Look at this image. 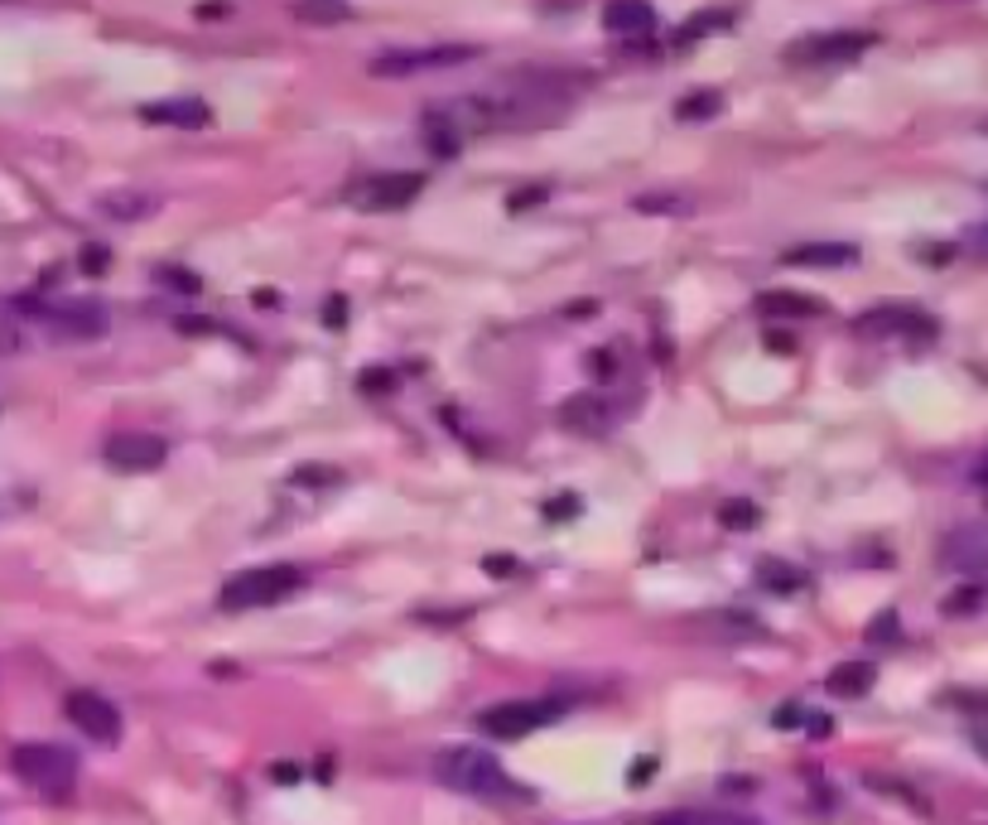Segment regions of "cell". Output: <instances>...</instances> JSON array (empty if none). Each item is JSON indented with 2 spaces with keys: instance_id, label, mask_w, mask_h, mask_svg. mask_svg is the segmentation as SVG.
Instances as JSON below:
<instances>
[{
  "instance_id": "6da1fadb",
  "label": "cell",
  "mask_w": 988,
  "mask_h": 825,
  "mask_svg": "<svg viewBox=\"0 0 988 825\" xmlns=\"http://www.w3.org/2000/svg\"><path fill=\"white\" fill-rule=\"evenodd\" d=\"M434 777L444 787L464 791V797H478V801H526L531 797L521 783H511V773L497 758L482 749H444L434 758Z\"/></svg>"
},
{
  "instance_id": "7a4b0ae2",
  "label": "cell",
  "mask_w": 988,
  "mask_h": 825,
  "mask_svg": "<svg viewBox=\"0 0 988 825\" xmlns=\"http://www.w3.org/2000/svg\"><path fill=\"white\" fill-rule=\"evenodd\" d=\"M305 584V570L295 565H256V570L232 575L227 584L218 589V608L227 613H246V608H271L280 599H289Z\"/></svg>"
},
{
  "instance_id": "3957f363",
  "label": "cell",
  "mask_w": 988,
  "mask_h": 825,
  "mask_svg": "<svg viewBox=\"0 0 988 825\" xmlns=\"http://www.w3.org/2000/svg\"><path fill=\"white\" fill-rule=\"evenodd\" d=\"M10 767H15V777L25 787H35V791H44V797H53V801H63L73 791V783H77L73 753L53 749V743H20L15 758H10Z\"/></svg>"
},
{
  "instance_id": "277c9868",
  "label": "cell",
  "mask_w": 988,
  "mask_h": 825,
  "mask_svg": "<svg viewBox=\"0 0 988 825\" xmlns=\"http://www.w3.org/2000/svg\"><path fill=\"white\" fill-rule=\"evenodd\" d=\"M565 715V700H507V705H492L478 715V729L492 734V739H526V734L545 729Z\"/></svg>"
},
{
  "instance_id": "5b68a950",
  "label": "cell",
  "mask_w": 988,
  "mask_h": 825,
  "mask_svg": "<svg viewBox=\"0 0 988 825\" xmlns=\"http://www.w3.org/2000/svg\"><path fill=\"white\" fill-rule=\"evenodd\" d=\"M478 59V49L468 44H440V49H391L372 59V77H415L430 69H454V63Z\"/></svg>"
},
{
  "instance_id": "8992f818",
  "label": "cell",
  "mask_w": 988,
  "mask_h": 825,
  "mask_svg": "<svg viewBox=\"0 0 988 825\" xmlns=\"http://www.w3.org/2000/svg\"><path fill=\"white\" fill-rule=\"evenodd\" d=\"M63 715L73 719V729H83L87 739H97V743L121 739V710L111 705L107 695H97V690H73V695L63 700Z\"/></svg>"
},
{
  "instance_id": "52a82bcc",
  "label": "cell",
  "mask_w": 988,
  "mask_h": 825,
  "mask_svg": "<svg viewBox=\"0 0 988 825\" xmlns=\"http://www.w3.org/2000/svg\"><path fill=\"white\" fill-rule=\"evenodd\" d=\"M859 333H878V338H912V343H926L936 338V319L921 315L912 305H882V309H868L859 319Z\"/></svg>"
},
{
  "instance_id": "ba28073f",
  "label": "cell",
  "mask_w": 988,
  "mask_h": 825,
  "mask_svg": "<svg viewBox=\"0 0 988 825\" xmlns=\"http://www.w3.org/2000/svg\"><path fill=\"white\" fill-rule=\"evenodd\" d=\"M107 464L121 468V473H145V468H160L164 454H170V444L160 440V434H140V430H121L111 434L102 444Z\"/></svg>"
},
{
  "instance_id": "9c48e42d",
  "label": "cell",
  "mask_w": 988,
  "mask_h": 825,
  "mask_svg": "<svg viewBox=\"0 0 988 825\" xmlns=\"http://www.w3.org/2000/svg\"><path fill=\"white\" fill-rule=\"evenodd\" d=\"M873 44H878V39L863 35V29H839V35H811V39L791 44L786 59H791V63H844V59L868 53Z\"/></svg>"
},
{
  "instance_id": "30bf717a",
  "label": "cell",
  "mask_w": 988,
  "mask_h": 825,
  "mask_svg": "<svg viewBox=\"0 0 988 825\" xmlns=\"http://www.w3.org/2000/svg\"><path fill=\"white\" fill-rule=\"evenodd\" d=\"M420 188L424 180L420 174H376L372 184H362L357 188V204L367 208V213H396V208H410L415 198H420Z\"/></svg>"
},
{
  "instance_id": "8fae6325",
  "label": "cell",
  "mask_w": 988,
  "mask_h": 825,
  "mask_svg": "<svg viewBox=\"0 0 988 825\" xmlns=\"http://www.w3.org/2000/svg\"><path fill=\"white\" fill-rule=\"evenodd\" d=\"M940 561L950 570L970 575V579H984L988 575V527H960L950 531V541L940 545Z\"/></svg>"
},
{
  "instance_id": "7c38bea8",
  "label": "cell",
  "mask_w": 988,
  "mask_h": 825,
  "mask_svg": "<svg viewBox=\"0 0 988 825\" xmlns=\"http://www.w3.org/2000/svg\"><path fill=\"white\" fill-rule=\"evenodd\" d=\"M44 319H49V329L59 338H97V333H107V309L92 305V299L53 305V309H44Z\"/></svg>"
},
{
  "instance_id": "4fadbf2b",
  "label": "cell",
  "mask_w": 988,
  "mask_h": 825,
  "mask_svg": "<svg viewBox=\"0 0 988 825\" xmlns=\"http://www.w3.org/2000/svg\"><path fill=\"white\" fill-rule=\"evenodd\" d=\"M145 121H155V126H178V131H203L208 126V102H198V97H170V102H150L140 107Z\"/></svg>"
},
{
  "instance_id": "5bb4252c",
  "label": "cell",
  "mask_w": 988,
  "mask_h": 825,
  "mask_svg": "<svg viewBox=\"0 0 988 825\" xmlns=\"http://www.w3.org/2000/svg\"><path fill=\"white\" fill-rule=\"evenodd\" d=\"M781 261L786 266H815V271H839V266L859 261V247H849V242H805V247L781 251Z\"/></svg>"
},
{
  "instance_id": "9a60e30c",
  "label": "cell",
  "mask_w": 988,
  "mask_h": 825,
  "mask_svg": "<svg viewBox=\"0 0 988 825\" xmlns=\"http://www.w3.org/2000/svg\"><path fill=\"white\" fill-rule=\"evenodd\" d=\"M656 25V10L646 5V0H608L603 5V29H613V35H646V29Z\"/></svg>"
},
{
  "instance_id": "2e32d148",
  "label": "cell",
  "mask_w": 988,
  "mask_h": 825,
  "mask_svg": "<svg viewBox=\"0 0 988 825\" xmlns=\"http://www.w3.org/2000/svg\"><path fill=\"white\" fill-rule=\"evenodd\" d=\"M873 681H878V666L873 662H839L825 686H829V695H839V700H859L873 690Z\"/></svg>"
},
{
  "instance_id": "e0dca14e",
  "label": "cell",
  "mask_w": 988,
  "mask_h": 825,
  "mask_svg": "<svg viewBox=\"0 0 988 825\" xmlns=\"http://www.w3.org/2000/svg\"><path fill=\"white\" fill-rule=\"evenodd\" d=\"M757 309L762 315H781V319H811V315H825L815 295H795V290H767L757 295Z\"/></svg>"
},
{
  "instance_id": "ac0fdd59",
  "label": "cell",
  "mask_w": 988,
  "mask_h": 825,
  "mask_svg": "<svg viewBox=\"0 0 988 825\" xmlns=\"http://www.w3.org/2000/svg\"><path fill=\"white\" fill-rule=\"evenodd\" d=\"M102 213L116 218V222H136V218H150L155 213V198L150 194H136V188H121V194H107L102 198Z\"/></svg>"
},
{
  "instance_id": "d6986e66",
  "label": "cell",
  "mask_w": 988,
  "mask_h": 825,
  "mask_svg": "<svg viewBox=\"0 0 988 825\" xmlns=\"http://www.w3.org/2000/svg\"><path fill=\"white\" fill-rule=\"evenodd\" d=\"M424 145H430V155H440V160L458 155V126H454V116L430 111V116H424Z\"/></svg>"
},
{
  "instance_id": "ffe728a7",
  "label": "cell",
  "mask_w": 988,
  "mask_h": 825,
  "mask_svg": "<svg viewBox=\"0 0 988 825\" xmlns=\"http://www.w3.org/2000/svg\"><path fill=\"white\" fill-rule=\"evenodd\" d=\"M565 426H579V430H603V426H608V416H603V406H598V401L579 396V401H569V406H565Z\"/></svg>"
},
{
  "instance_id": "44dd1931",
  "label": "cell",
  "mask_w": 988,
  "mask_h": 825,
  "mask_svg": "<svg viewBox=\"0 0 988 825\" xmlns=\"http://www.w3.org/2000/svg\"><path fill=\"white\" fill-rule=\"evenodd\" d=\"M718 107H724V97H718V93H694V97H684V102L676 107V116L680 121H709V116H718Z\"/></svg>"
},
{
  "instance_id": "7402d4cb",
  "label": "cell",
  "mask_w": 988,
  "mask_h": 825,
  "mask_svg": "<svg viewBox=\"0 0 988 825\" xmlns=\"http://www.w3.org/2000/svg\"><path fill=\"white\" fill-rule=\"evenodd\" d=\"M718 521H724V527H733V531H748L752 521H757V507L743 503V497H733V503L718 507Z\"/></svg>"
},
{
  "instance_id": "603a6c76",
  "label": "cell",
  "mask_w": 988,
  "mask_h": 825,
  "mask_svg": "<svg viewBox=\"0 0 988 825\" xmlns=\"http://www.w3.org/2000/svg\"><path fill=\"white\" fill-rule=\"evenodd\" d=\"M632 208H637V213H690L684 198H666V194H642Z\"/></svg>"
},
{
  "instance_id": "cb8c5ba5",
  "label": "cell",
  "mask_w": 988,
  "mask_h": 825,
  "mask_svg": "<svg viewBox=\"0 0 988 825\" xmlns=\"http://www.w3.org/2000/svg\"><path fill=\"white\" fill-rule=\"evenodd\" d=\"M762 575H771V589H781V594H791V589H801V584H805V575H801V570H791V565H777V561H767V565H762Z\"/></svg>"
},
{
  "instance_id": "d4e9b609",
  "label": "cell",
  "mask_w": 988,
  "mask_h": 825,
  "mask_svg": "<svg viewBox=\"0 0 988 825\" xmlns=\"http://www.w3.org/2000/svg\"><path fill=\"white\" fill-rule=\"evenodd\" d=\"M77 266H83L87 275H102L107 266H111V251H107V247H97V242H87L83 256H77Z\"/></svg>"
},
{
  "instance_id": "484cf974",
  "label": "cell",
  "mask_w": 988,
  "mask_h": 825,
  "mask_svg": "<svg viewBox=\"0 0 988 825\" xmlns=\"http://www.w3.org/2000/svg\"><path fill=\"white\" fill-rule=\"evenodd\" d=\"M984 604V589L979 584H970V589H960V594H950L946 599V613L954 618V613H970V608H979Z\"/></svg>"
},
{
  "instance_id": "4316f807",
  "label": "cell",
  "mask_w": 988,
  "mask_h": 825,
  "mask_svg": "<svg viewBox=\"0 0 988 825\" xmlns=\"http://www.w3.org/2000/svg\"><path fill=\"white\" fill-rule=\"evenodd\" d=\"M897 632H902L897 613H878V623H868V642H892Z\"/></svg>"
},
{
  "instance_id": "83f0119b",
  "label": "cell",
  "mask_w": 988,
  "mask_h": 825,
  "mask_svg": "<svg viewBox=\"0 0 988 825\" xmlns=\"http://www.w3.org/2000/svg\"><path fill=\"white\" fill-rule=\"evenodd\" d=\"M160 281L174 285V290H184V295H198V290H203V281H198L194 271H160Z\"/></svg>"
},
{
  "instance_id": "f1b7e54d",
  "label": "cell",
  "mask_w": 988,
  "mask_h": 825,
  "mask_svg": "<svg viewBox=\"0 0 988 825\" xmlns=\"http://www.w3.org/2000/svg\"><path fill=\"white\" fill-rule=\"evenodd\" d=\"M535 204H545V188H516V194L507 198L511 213H526V208H535Z\"/></svg>"
},
{
  "instance_id": "f546056e",
  "label": "cell",
  "mask_w": 988,
  "mask_h": 825,
  "mask_svg": "<svg viewBox=\"0 0 988 825\" xmlns=\"http://www.w3.org/2000/svg\"><path fill=\"white\" fill-rule=\"evenodd\" d=\"M579 512H583L579 497H555V503L545 507V517H549V521H565V517H579Z\"/></svg>"
},
{
  "instance_id": "4dcf8cb0",
  "label": "cell",
  "mask_w": 988,
  "mask_h": 825,
  "mask_svg": "<svg viewBox=\"0 0 988 825\" xmlns=\"http://www.w3.org/2000/svg\"><path fill=\"white\" fill-rule=\"evenodd\" d=\"M651 777H656V758H637V763H632V773H627V783H632V787H642V783H651Z\"/></svg>"
},
{
  "instance_id": "1f68e13d",
  "label": "cell",
  "mask_w": 988,
  "mask_h": 825,
  "mask_svg": "<svg viewBox=\"0 0 988 825\" xmlns=\"http://www.w3.org/2000/svg\"><path fill=\"white\" fill-rule=\"evenodd\" d=\"M15 348H20V329L0 315V353H15Z\"/></svg>"
},
{
  "instance_id": "d6a6232c",
  "label": "cell",
  "mask_w": 988,
  "mask_h": 825,
  "mask_svg": "<svg viewBox=\"0 0 988 825\" xmlns=\"http://www.w3.org/2000/svg\"><path fill=\"white\" fill-rule=\"evenodd\" d=\"M232 5L227 0H208V5H198V20H227Z\"/></svg>"
},
{
  "instance_id": "836d02e7",
  "label": "cell",
  "mask_w": 988,
  "mask_h": 825,
  "mask_svg": "<svg viewBox=\"0 0 988 825\" xmlns=\"http://www.w3.org/2000/svg\"><path fill=\"white\" fill-rule=\"evenodd\" d=\"M367 392H391V372H362Z\"/></svg>"
},
{
  "instance_id": "e575fe53",
  "label": "cell",
  "mask_w": 988,
  "mask_h": 825,
  "mask_svg": "<svg viewBox=\"0 0 988 825\" xmlns=\"http://www.w3.org/2000/svg\"><path fill=\"white\" fill-rule=\"evenodd\" d=\"M333 468H309V473H295V483H333Z\"/></svg>"
},
{
  "instance_id": "d590c367",
  "label": "cell",
  "mask_w": 988,
  "mask_h": 825,
  "mask_svg": "<svg viewBox=\"0 0 988 825\" xmlns=\"http://www.w3.org/2000/svg\"><path fill=\"white\" fill-rule=\"evenodd\" d=\"M299 777V767H289V763H275V783H295Z\"/></svg>"
},
{
  "instance_id": "8d00e7d4",
  "label": "cell",
  "mask_w": 988,
  "mask_h": 825,
  "mask_svg": "<svg viewBox=\"0 0 988 825\" xmlns=\"http://www.w3.org/2000/svg\"><path fill=\"white\" fill-rule=\"evenodd\" d=\"M347 319V305L343 299H329V323H343Z\"/></svg>"
},
{
  "instance_id": "74e56055",
  "label": "cell",
  "mask_w": 988,
  "mask_h": 825,
  "mask_svg": "<svg viewBox=\"0 0 988 825\" xmlns=\"http://www.w3.org/2000/svg\"><path fill=\"white\" fill-rule=\"evenodd\" d=\"M974 483H979V488H984V493H988V459L979 464V473H974Z\"/></svg>"
}]
</instances>
